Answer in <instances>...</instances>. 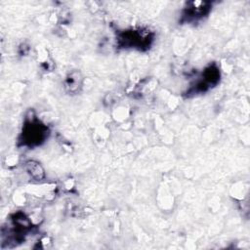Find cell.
Segmentation results:
<instances>
[{"label":"cell","mask_w":250,"mask_h":250,"mask_svg":"<svg viewBox=\"0 0 250 250\" xmlns=\"http://www.w3.org/2000/svg\"><path fill=\"white\" fill-rule=\"evenodd\" d=\"M49 136L48 127L41 123L37 118L31 117L26 119L22 127L20 143L22 146L34 147L41 145Z\"/></svg>","instance_id":"1"},{"label":"cell","mask_w":250,"mask_h":250,"mask_svg":"<svg viewBox=\"0 0 250 250\" xmlns=\"http://www.w3.org/2000/svg\"><path fill=\"white\" fill-rule=\"evenodd\" d=\"M119 43L123 47L133 48H147L152 40V35L149 32L145 33L141 30H131L123 32L119 37Z\"/></svg>","instance_id":"2"},{"label":"cell","mask_w":250,"mask_h":250,"mask_svg":"<svg viewBox=\"0 0 250 250\" xmlns=\"http://www.w3.org/2000/svg\"><path fill=\"white\" fill-rule=\"evenodd\" d=\"M220 79V72L218 67L213 64L207 67L203 73L202 79L195 85L194 93L195 92H203L207 90L212 85H216Z\"/></svg>","instance_id":"3"},{"label":"cell","mask_w":250,"mask_h":250,"mask_svg":"<svg viewBox=\"0 0 250 250\" xmlns=\"http://www.w3.org/2000/svg\"><path fill=\"white\" fill-rule=\"evenodd\" d=\"M193 6L186 9V13L184 15V18L187 19V21H191V20H196L201 18L203 15L207 14L209 11V7L204 8V3L198 2V3H192Z\"/></svg>","instance_id":"4"},{"label":"cell","mask_w":250,"mask_h":250,"mask_svg":"<svg viewBox=\"0 0 250 250\" xmlns=\"http://www.w3.org/2000/svg\"><path fill=\"white\" fill-rule=\"evenodd\" d=\"M26 169H27L28 173L31 175V177H33L36 180H40L44 176L43 169L41 168V166L37 162H34V161L27 162L26 163Z\"/></svg>","instance_id":"5"},{"label":"cell","mask_w":250,"mask_h":250,"mask_svg":"<svg viewBox=\"0 0 250 250\" xmlns=\"http://www.w3.org/2000/svg\"><path fill=\"white\" fill-rule=\"evenodd\" d=\"M74 73H71L67 78H66V88L69 89L70 92H74L78 89L80 82L79 80L81 79L79 77V73L76 74V76H73Z\"/></svg>","instance_id":"6"}]
</instances>
